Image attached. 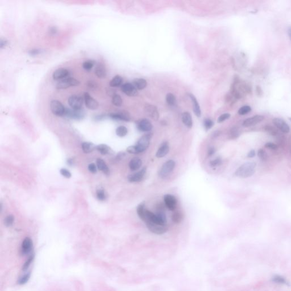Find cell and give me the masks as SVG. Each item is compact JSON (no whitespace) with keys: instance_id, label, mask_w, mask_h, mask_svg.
Wrapping results in <instances>:
<instances>
[{"instance_id":"1","label":"cell","mask_w":291,"mask_h":291,"mask_svg":"<svg viewBox=\"0 0 291 291\" xmlns=\"http://www.w3.org/2000/svg\"><path fill=\"white\" fill-rule=\"evenodd\" d=\"M256 163L254 162H248L242 164L236 170L234 175L241 178H248L255 173Z\"/></svg>"},{"instance_id":"2","label":"cell","mask_w":291,"mask_h":291,"mask_svg":"<svg viewBox=\"0 0 291 291\" xmlns=\"http://www.w3.org/2000/svg\"><path fill=\"white\" fill-rule=\"evenodd\" d=\"M80 84V82L79 80H77L73 77H69L64 80L59 81L56 85V88L58 90L66 89L68 88L78 86Z\"/></svg>"},{"instance_id":"3","label":"cell","mask_w":291,"mask_h":291,"mask_svg":"<svg viewBox=\"0 0 291 291\" xmlns=\"http://www.w3.org/2000/svg\"><path fill=\"white\" fill-rule=\"evenodd\" d=\"M51 112L54 115L58 117L65 116L66 108L62 102L57 100H53L50 102Z\"/></svg>"},{"instance_id":"4","label":"cell","mask_w":291,"mask_h":291,"mask_svg":"<svg viewBox=\"0 0 291 291\" xmlns=\"http://www.w3.org/2000/svg\"><path fill=\"white\" fill-rule=\"evenodd\" d=\"M147 229L149 230L151 233H154L158 235H162L166 233L168 230V227L167 225H159L153 222H145Z\"/></svg>"},{"instance_id":"5","label":"cell","mask_w":291,"mask_h":291,"mask_svg":"<svg viewBox=\"0 0 291 291\" xmlns=\"http://www.w3.org/2000/svg\"><path fill=\"white\" fill-rule=\"evenodd\" d=\"M64 116L75 120H81L85 116V113L83 109H73L66 108Z\"/></svg>"},{"instance_id":"6","label":"cell","mask_w":291,"mask_h":291,"mask_svg":"<svg viewBox=\"0 0 291 291\" xmlns=\"http://www.w3.org/2000/svg\"><path fill=\"white\" fill-rule=\"evenodd\" d=\"M175 167V162L174 160H168L163 164L159 172V176L161 178H166L172 172Z\"/></svg>"},{"instance_id":"7","label":"cell","mask_w":291,"mask_h":291,"mask_svg":"<svg viewBox=\"0 0 291 291\" xmlns=\"http://www.w3.org/2000/svg\"><path fill=\"white\" fill-rule=\"evenodd\" d=\"M84 102V97L77 95H72L68 99V105L73 109H82Z\"/></svg>"},{"instance_id":"8","label":"cell","mask_w":291,"mask_h":291,"mask_svg":"<svg viewBox=\"0 0 291 291\" xmlns=\"http://www.w3.org/2000/svg\"><path fill=\"white\" fill-rule=\"evenodd\" d=\"M152 135V134L144 135L139 139L138 142L136 145V146L138 148L139 154L145 151L149 147Z\"/></svg>"},{"instance_id":"9","label":"cell","mask_w":291,"mask_h":291,"mask_svg":"<svg viewBox=\"0 0 291 291\" xmlns=\"http://www.w3.org/2000/svg\"><path fill=\"white\" fill-rule=\"evenodd\" d=\"M84 100L85 105L88 109L91 110H95L99 106V104L96 100L93 98L88 92H85L84 94Z\"/></svg>"},{"instance_id":"10","label":"cell","mask_w":291,"mask_h":291,"mask_svg":"<svg viewBox=\"0 0 291 291\" xmlns=\"http://www.w3.org/2000/svg\"><path fill=\"white\" fill-rule=\"evenodd\" d=\"M71 73L68 69L64 68H59L56 69L52 74V78L55 81H61L70 77Z\"/></svg>"},{"instance_id":"11","label":"cell","mask_w":291,"mask_h":291,"mask_svg":"<svg viewBox=\"0 0 291 291\" xmlns=\"http://www.w3.org/2000/svg\"><path fill=\"white\" fill-rule=\"evenodd\" d=\"M145 112L147 116L154 121H158L159 118V113L155 106L147 104L145 106Z\"/></svg>"},{"instance_id":"12","label":"cell","mask_w":291,"mask_h":291,"mask_svg":"<svg viewBox=\"0 0 291 291\" xmlns=\"http://www.w3.org/2000/svg\"><path fill=\"white\" fill-rule=\"evenodd\" d=\"M164 201L166 206L169 210L172 211H175L177 207L178 201L174 196L170 194H167L164 197Z\"/></svg>"},{"instance_id":"13","label":"cell","mask_w":291,"mask_h":291,"mask_svg":"<svg viewBox=\"0 0 291 291\" xmlns=\"http://www.w3.org/2000/svg\"><path fill=\"white\" fill-rule=\"evenodd\" d=\"M121 91L129 97H134L138 95V90L131 83H125L121 86Z\"/></svg>"},{"instance_id":"14","label":"cell","mask_w":291,"mask_h":291,"mask_svg":"<svg viewBox=\"0 0 291 291\" xmlns=\"http://www.w3.org/2000/svg\"><path fill=\"white\" fill-rule=\"evenodd\" d=\"M137 127L140 131L149 132L152 130L153 125L147 119H143L137 122Z\"/></svg>"},{"instance_id":"15","label":"cell","mask_w":291,"mask_h":291,"mask_svg":"<svg viewBox=\"0 0 291 291\" xmlns=\"http://www.w3.org/2000/svg\"><path fill=\"white\" fill-rule=\"evenodd\" d=\"M273 124L277 129L284 133H288L289 132V126L283 120L279 118H275L273 120Z\"/></svg>"},{"instance_id":"16","label":"cell","mask_w":291,"mask_h":291,"mask_svg":"<svg viewBox=\"0 0 291 291\" xmlns=\"http://www.w3.org/2000/svg\"><path fill=\"white\" fill-rule=\"evenodd\" d=\"M264 117L260 115H256L255 116L248 118L245 120L243 122V126L244 127H250L255 125L259 122H262L264 120Z\"/></svg>"},{"instance_id":"17","label":"cell","mask_w":291,"mask_h":291,"mask_svg":"<svg viewBox=\"0 0 291 291\" xmlns=\"http://www.w3.org/2000/svg\"><path fill=\"white\" fill-rule=\"evenodd\" d=\"M95 74L99 79H105L107 76L106 67L103 63H98L96 64L95 68Z\"/></svg>"},{"instance_id":"18","label":"cell","mask_w":291,"mask_h":291,"mask_svg":"<svg viewBox=\"0 0 291 291\" xmlns=\"http://www.w3.org/2000/svg\"><path fill=\"white\" fill-rule=\"evenodd\" d=\"M146 170H147L146 167H143L141 171L137 172L134 174L129 175L127 178L129 182H141L145 175Z\"/></svg>"},{"instance_id":"19","label":"cell","mask_w":291,"mask_h":291,"mask_svg":"<svg viewBox=\"0 0 291 291\" xmlns=\"http://www.w3.org/2000/svg\"><path fill=\"white\" fill-rule=\"evenodd\" d=\"M108 116L111 119L114 120L124 121H129L130 120V117L129 116V114L125 112L110 113Z\"/></svg>"},{"instance_id":"20","label":"cell","mask_w":291,"mask_h":291,"mask_svg":"<svg viewBox=\"0 0 291 291\" xmlns=\"http://www.w3.org/2000/svg\"><path fill=\"white\" fill-rule=\"evenodd\" d=\"M33 248V242L30 238H26L22 242L21 252L23 255L28 254Z\"/></svg>"},{"instance_id":"21","label":"cell","mask_w":291,"mask_h":291,"mask_svg":"<svg viewBox=\"0 0 291 291\" xmlns=\"http://www.w3.org/2000/svg\"><path fill=\"white\" fill-rule=\"evenodd\" d=\"M188 95H189V97L191 98V101L192 103L193 110L194 113L197 117H200L201 115V109H200L199 104L197 101L196 98L195 97V96L194 95L191 94V93H189Z\"/></svg>"},{"instance_id":"22","label":"cell","mask_w":291,"mask_h":291,"mask_svg":"<svg viewBox=\"0 0 291 291\" xmlns=\"http://www.w3.org/2000/svg\"><path fill=\"white\" fill-rule=\"evenodd\" d=\"M169 150H170V148H169V146L167 142H164L161 145L158 150L157 151L156 153V157L158 158H161L165 157L169 152Z\"/></svg>"},{"instance_id":"23","label":"cell","mask_w":291,"mask_h":291,"mask_svg":"<svg viewBox=\"0 0 291 291\" xmlns=\"http://www.w3.org/2000/svg\"><path fill=\"white\" fill-rule=\"evenodd\" d=\"M142 161L139 158H134L130 161L129 166L131 171H137L142 166Z\"/></svg>"},{"instance_id":"24","label":"cell","mask_w":291,"mask_h":291,"mask_svg":"<svg viewBox=\"0 0 291 291\" xmlns=\"http://www.w3.org/2000/svg\"><path fill=\"white\" fill-rule=\"evenodd\" d=\"M182 123L186 125L188 128H192L193 126L192 118L190 113L188 112H184L182 114Z\"/></svg>"},{"instance_id":"25","label":"cell","mask_w":291,"mask_h":291,"mask_svg":"<svg viewBox=\"0 0 291 291\" xmlns=\"http://www.w3.org/2000/svg\"><path fill=\"white\" fill-rule=\"evenodd\" d=\"M132 84L137 89V90H142L147 87V81L144 79L137 78L133 80Z\"/></svg>"},{"instance_id":"26","label":"cell","mask_w":291,"mask_h":291,"mask_svg":"<svg viewBox=\"0 0 291 291\" xmlns=\"http://www.w3.org/2000/svg\"><path fill=\"white\" fill-rule=\"evenodd\" d=\"M96 166L100 171H102L106 175H109L110 170L104 160L98 158L96 160Z\"/></svg>"},{"instance_id":"27","label":"cell","mask_w":291,"mask_h":291,"mask_svg":"<svg viewBox=\"0 0 291 291\" xmlns=\"http://www.w3.org/2000/svg\"><path fill=\"white\" fill-rule=\"evenodd\" d=\"M146 209H145V202H142L139 204L137 208V212L139 217L145 222V213Z\"/></svg>"},{"instance_id":"28","label":"cell","mask_w":291,"mask_h":291,"mask_svg":"<svg viewBox=\"0 0 291 291\" xmlns=\"http://www.w3.org/2000/svg\"><path fill=\"white\" fill-rule=\"evenodd\" d=\"M123 79L120 75H116L113 77L110 81V87L112 88H117L122 85Z\"/></svg>"},{"instance_id":"29","label":"cell","mask_w":291,"mask_h":291,"mask_svg":"<svg viewBox=\"0 0 291 291\" xmlns=\"http://www.w3.org/2000/svg\"><path fill=\"white\" fill-rule=\"evenodd\" d=\"M81 147L85 153H92L96 147L93 143L91 142H84L82 143Z\"/></svg>"},{"instance_id":"30","label":"cell","mask_w":291,"mask_h":291,"mask_svg":"<svg viewBox=\"0 0 291 291\" xmlns=\"http://www.w3.org/2000/svg\"><path fill=\"white\" fill-rule=\"evenodd\" d=\"M183 217H184V215L182 213V211H176L172 215V219L174 223L178 224L182 221Z\"/></svg>"},{"instance_id":"31","label":"cell","mask_w":291,"mask_h":291,"mask_svg":"<svg viewBox=\"0 0 291 291\" xmlns=\"http://www.w3.org/2000/svg\"><path fill=\"white\" fill-rule=\"evenodd\" d=\"M96 149L101 154L104 155L109 154L110 151V149L109 146L104 144H101V145L97 146L96 147Z\"/></svg>"},{"instance_id":"32","label":"cell","mask_w":291,"mask_h":291,"mask_svg":"<svg viewBox=\"0 0 291 291\" xmlns=\"http://www.w3.org/2000/svg\"><path fill=\"white\" fill-rule=\"evenodd\" d=\"M272 281L273 283H277V284H284L288 285L289 283L288 282L287 280H286L284 277H283L280 275H275L272 278Z\"/></svg>"},{"instance_id":"33","label":"cell","mask_w":291,"mask_h":291,"mask_svg":"<svg viewBox=\"0 0 291 291\" xmlns=\"http://www.w3.org/2000/svg\"><path fill=\"white\" fill-rule=\"evenodd\" d=\"M166 100L168 104L170 106H175L176 104V99L175 95L171 93H168L166 95Z\"/></svg>"},{"instance_id":"34","label":"cell","mask_w":291,"mask_h":291,"mask_svg":"<svg viewBox=\"0 0 291 291\" xmlns=\"http://www.w3.org/2000/svg\"><path fill=\"white\" fill-rule=\"evenodd\" d=\"M95 62L92 60H88L83 63V68L87 71H91L95 65Z\"/></svg>"},{"instance_id":"35","label":"cell","mask_w":291,"mask_h":291,"mask_svg":"<svg viewBox=\"0 0 291 291\" xmlns=\"http://www.w3.org/2000/svg\"><path fill=\"white\" fill-rule=\"evenodd\" d=\"M128 133L127 129L124 126H120L117 127L116 130L117 135L120 137H124L127 135Z\"/></svg>"},{"instance_id":"36","label":"cell","mask_w":291,"mask_h":291,"mask_svg":"<svg viewBox=\"0 0 291 291\" xmlns=\"http://www.w3.org/2000/svg\"><path fill=\"white\" fill-rule=\"evenodd\" d=\"M112 104L114 105L117 106V107H120L122 105L123 101H122V99L120 95L116 94L112 97Z\"/></svg>"},{"instance_id":"37","label":"cell","mask_w":291,"mask_h":291,"mask_svg":"<svg viewBox=\"0 0 291 291\" xmlns=\"http://www.w3.org/2000/svg\"><path fill=\"white\" fill-rule=\"evenodd\" d=\"M240 132L238 129V128L236 127H233L230 131L229 136L230 138L231 139H236L240 136Z\"/></svg>"},{"instance_id":"38","label":"cell","mask_w":291,"mask_h":291,"mask_svg":"<svg viewBox=\"0 0 291 291\" xmlns=\"http://www.w3.org/2000/svg\"><path fill=\"white\" fill-rule=\"evenodd\" d=\"M251 110V108L250 106L245 105L240 108V109L238 110V113L240 115L244 116L245 114H247L248 113H250Z\"/></svg>"},{"instance_id":"39","label":"cell","mask_w":291,"mask_h":291,"mask_svg":"<svg viewBox=\"0 0 291 291\" xmlns=\"http://www.w3.org/2000/svg\"><path fill=\"white\" fill-rule=\"evenodd\" d=\"M214 122L209 118H206L204 121V126L205 130L207 131L214 126Z\"/></svg>"},{"instance_id":"40","label":"cell","mask_w":291,"mask_h":291,"mask_svg":"<svg viewBox=\"0 0 291 291\" xmlns=\"http://www.w3.org/2000/svg\"><path fill=\"white\" fill-rule=\"evenodd\" d=\"M96 196L100 201H104L106 198L105 191L102 189H98L97 190Z\"/></svg>"},{"instance_id":"41","label":"cell","mask_w":291,"mask_h":291,"mask_svg":"<svg viewBox=\"0 0 291 291\" xmlns=\"http://www.w3.org/2000/svg\"><path fill=\"white\" fill-rule=\"evenodd\" d=\"M14 221V217L13 215H7L6 218L5 219V224L7 227L11 226Z\"/></svg>"},{"instance_id":"42","label":"cell","mask_w":291,"mask_h":291,"mask_svg":"<svg viewBox=\"0 0 291 291\" xmlns=\"http://www.w3.org/2000/svg\"><path fill=\"white\" fill-rule=\"evenodd\" d=\"M222 163V159L221 158H217L215 159L214 160L211 161L210 166L212 167H217V166L221 165Z\"/></svg>"},{"instance_id":"43","label":"cell","mask_w":291,"mask_h":291,"mask_svg":"<svg viewBox=\"0 0 291 291\" xmlns=\"http://www.w3.org/2000/svg\"><path fill=\"white\" fill-rule=\"evenodd\" d=\"M126 151L128 153L132 154H139L138 148H137V147L136 146V145L131 146L128 147L127 149H126Z\"/></svg>"},{"instance_id":"44","label":"cell","mask_w":291,"mask_h":291,"mask_svg":"<svg viewBox=\"0 0 291 291\" xmlns=\"http://www.w3.org/2000/svg\"><path fill=\"white\" fill-rule=\"evenodd\" d=\"M230 117V114L229 113H224L218 117L217 122L218 123H222L225 121L228 120Z\"/></svg>"},{"instance_id":"45","label":"cell","mask_w":291,"mask_h":291,"mask_svg":"<svg viewBox=\"0 0 291 291\" xmlns=\"http://www.w3.org/2000/svg\"><path fill=\"white\" fill-rule=\"evenodd\" d=\"M258 157L262 161H266L267 159V155L263 149H260L258 153Z\"/></svg>"},{"instance_id":"46","label":"cell","mask_w":291,"mask_h":291,"mask_svg":"<svg viewBox=\"0 0 291 291\" xmlns=\"http://www.w3.org/2000/svg\"><path fill=\"white\" fill-rule=\"evenodd\" d=\"M60 173L63 176H64V177H65V178H70L72 176L71 172L66 168H62L60 170Z\"/></svg>"},{"instance_id":"47","label":"cell","mask_w":291,"mask_h":291,"mask_svg":"<svg viewBox=\"0 0 291 291\" xmlns=\"http://www.w3.org/2000/svg\"><path fill=\"white\" fill-rule=\"evenodd\" d=\"M265 129H266V131H267L269 134H270L272 135H276L277 133V130L273 128V127H272V126H267L265 127Z\"/></svg>"},{"instance_id":"48","label":"cell","mask_w":291,"mask_h":291,"mask_svg":"<svg viewBox=\"0 0 291 291\" xmlns=\"http://www.w3.org/2000/svg\"><path fill=\"white\" fill-rule=\"evenodd\" d=\"M30 278V273H27V274H26L23 277H21V279L19 280L18 281V283L19 284H23L26 283Z\"/></svg>"},{"instance_id":"49","label":"cell","mask_w":291,"mask_h":291,"mask_svg":"<svg viewBox=\"0 0 291 291\" xmlns=\"http://www.w3.org/2000/svg\"><path fill=\"white\" fill-rule=\"evenodd\" d=\"M88 170L92 174H96L97 172V166L95 163H91L88 166Z\"/></svg>"},{"instance_id":"50","label":"cell","mask_w":291,"mask_h":291,"mask_svg":"<svg viewBox=\"0 0 291 291\" xmlns=\"http://www.w3.org/2000/svg\"><path fill=\"white\" fill-rule=\"evenodd\" d=\"M42 50H41L40 49H33V50H31L29 51V54L30 55V56H36V55H38L40 54V53H42Z\"/></svg>"},{"instance_id":"51","label":"cell","mask_w":291,"mask_h":291,"mask_svg":"<svg viewBox=\"0 0 291 291\" xmlns=\"http://www.w3.org/2000/svg\"><path fill=\"white\" fill-rule=\"evenodd\" d=\"M33 258H34V256H31L28 259V260H27V262H26L24 264V266L23 267V270H26V269H27L29 266H30L31 262L33 261Z\"/></svg>"},{"instance_id":"52","label":"cell","mask_w":291,"mask_h":291,"mask_svg":"<svg viewBox=\"0 0 291 291\" xmlns=\"http://www.w3.org/2000/svg\"><path fill=\"white\" fill-rule=\"evenodd\" d=\"M265 147L267 149H269L271 150H275L277 149V145L273 143H271V142H268L267 143L266 145H265Z\"/></svg>"},{"instance_id":"53","label":"cell","mask_w":291,"mask_h":291,"mask_svg":"<svg viewBox=\"0 0 291 291\" xmlns=\"http://www.w3.org/2000/svg\"><path fill=\"white\" fill-rule=\"evenodd\" d=\"M106 93L107 95L108 96H112L113 97L114 95H116V92H115V91L112 89V88H107L106 89Z\"/></svg>"},{"instance_id":"54","label":"cell","mask_w":291,"mask_h":291,"mask_svg":"<svg viewBox=\"0 0 291 291\" xmlns=\"http://www.w3.org/2000/svg\"><path fill=\"white\" fill-rule=\"evenodd\" d=\"M7 44V40H6L5 38H1V41H0V47L1 48H3L5 47Z\"/></svg>"},{"instance_id":"55","label":"cell","mask_w":291,"mask_h":291,"mask_svg":"<svg viewBox=\"0 0 291 291\" xmlns=\"http://www.w3.org/2000/svg\"><path fill=\"white\" fill-rule=\"evenodd\" d=\"M215 150L214 147H210L207 151V157H211L215 154Z\"/></svg>"},{"instance_id":"56","label":"cell","mask_w":291,"mask_h":291,"mask_svg":"<svg viewBox=\"0 0 291 291\" xmlns=\"http://www.w3.org/2000/svg\"><path fill=\"white\" fill-rule=\"evenodd\" d=\"M255 155V152L254 150H251L248 154V158H253Z\"/></svg>"},{"instance_id":"57","label":"cell","mask_w":291,"mask_h":291,"mask_svg":"<svg viewBox=\"0 0 291 291\" xmlns=\"http://www.w3.org/2000/svg\"><path fill=\"white\" fill-rule=\"evenodd\" d=\"M89 83L88 87H89L91 88H95V87H96V85H95V84H93V83L92 81H89V83Z\"/></svg>"},{"instance_id":"58","label":"cell","mask_w":291,"mask_h":291,"mask_svg":"<svg viewBox=\"0 0 291 291\" xmlns=\"http://www.w3.org/2000/svg\"><path fill=\"white\" fill-rule=\"evenodd\" d=\"M288 36L289 37L290 39L291 40V26H290L288 29Z\"/></svg>"},{"instance_id":"59","label":"cell","mask_w":291,"mask_h":291,"mask_svg":"<svg viewBox=\"0 0 291 291\" xmlns=\"http://www.w3.org/2000/svg\"><path fill=\"white\" fill-rule=\"evenodd\" d=\"M219 131H215V134H213V136H214V137H215H215H217V136L219 135Z\"/></svg>"},{"instance_id":"60","label":"cell","mask_w":291,"mask_h":291,"mask_svg":"<svg viewBox=\"0 0 291 291\" xmlns=\"http://www.w3.org/2000/svg\"><path fill=\"white\" fill-rule=\"evenodd\" d=\"M289 120L291 121V118H289Z\"/></svg>"}]
</instances>
